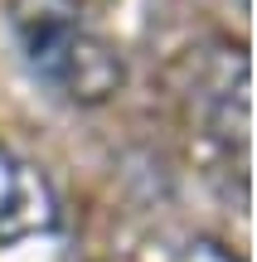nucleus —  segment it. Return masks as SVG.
Listing matches in <instances>:
<instances>
[{"label":"nucleus","instance_id":"f257e3e1","mask_svg":"<svg viewBox=\"0 0 257 262\" xmlns=\"http://www.w3.org/2000/svg\"><path fill=\"white\" fill-rule=\"evenodd\" d=\"M15 29H19L29 68L49 88H58L68 102H107L122 88V78H126L122 54L97 29H87L68 5H58V0L19 5Z\"/></svg>","mask_w":257,"mask_h":262},{"label":"nucleus","instance_id":"f03ea898","mask_svg":"<svg viewBox=\"0 0 257 262\" xmlns=\"http://www.w3.org/2000/svg\"><path fill=\"white\" fill-rule=\"evenodd\" d=\"M54 224V194L29 160L0 150V238H29Z\"/></svg>","mask_w":257,"mask_h":262}]
</instances>
